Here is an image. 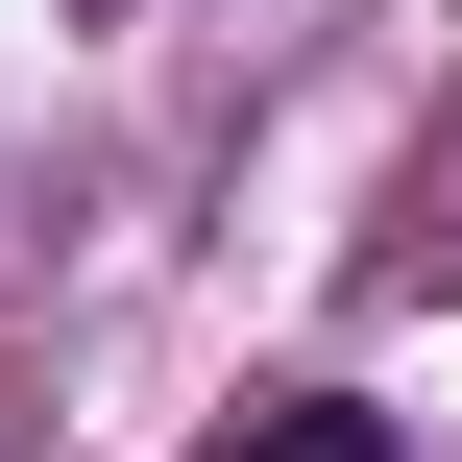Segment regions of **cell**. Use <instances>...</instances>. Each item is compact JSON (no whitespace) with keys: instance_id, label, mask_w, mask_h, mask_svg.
<instances>
[{"instance_id":"obj_1","label":"cell","mask_w":462,"mask_h":462,"mask_svg":"<svg viewBox=\"0 0 462 462\" xmlns=\"http://www.w3.org/2000/svg\"><path fill=\"white\" fill-rule=\"evenodd\" d=\"M219 462H390V414H341V390H268V414H219Z\"/></svg>"},{"instance_id":"obj_2","label":"cell","mask_w":462,"mask_h":462,"mask_svg":"<svg viewBox=\"0 0 462 462\" xmlns=\"http://www.w3.org/2000/svg\"><path fill=\"white\" fill-rule=\"evenodd\" d=\"M414 219H462V171H439V195H414Z\"/></svg>"}]
</instances>
